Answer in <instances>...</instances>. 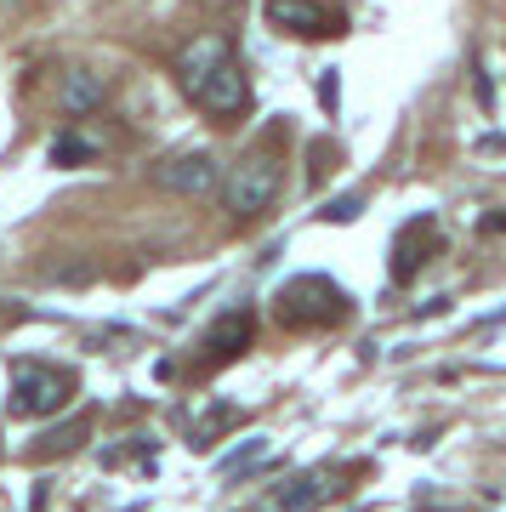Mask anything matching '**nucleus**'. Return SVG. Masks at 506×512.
<instances>
[{
    "instance_id": "f257e3e1",
    "label": "nucleus",
    "mask_w": 506,
    "mask_h": 512,
    "mask_svg": "<svg viewBox=\"0 0 506 512\" xmlns=\"http://www.w3.org/2000/svg\"><path fill=\"white\" fill-rule=\"evenodd\" d=\"M69 399H74V370H57L46 359H12V382H6V416L12 421L57 416Z\"/></svg>"
},
{
    "instance_id": "f03ea898",
    "label": "nucleus",
    "mask_w": 506,
    "mask_h": 512,
    "mask_svg": "<svg viewBox=\"0 0 506 512\" xmlns=\"http://www.w3.org/2000/svg\"><path fill=\"white\" fill-rule=\"evenodd\" d=\"M273 313L290 330L336 325V319H347V291L325 274H296V279H285V291L273 296Z\"/></svg>"
},
{
    "instance_id": "7ed1b4c3",
    "label": "nucleus",
    "mask_w": 506,
    "mask_h": 512,
    "mask_svg": "<svg viewBox=\"0 0 506 512\" xmlns=\"http://www.w3.org/2000/svg\"><path fill=\"white\" fill-rule=\"evenodd\" d=\"M273 200H279V160H273V154H251V160H239L234 171H228V183H222V205H228L239 222L262 217Z\"/></svg>"
},
{
    "instance_id": "20e7f679",
    "label": "nucleus",
    "mask_w": 506,
    "mask_h": 512,
    "mask_svg": "<svg viewBox=\"0 0 506 512\" xmlns=\"http://www.w3.org/2000/svg\"><path fill=\"white\" fill-rule=\"evenodd\" d=\"M154 183H160L165 194H182V200H205V194L222 188V165H217L211 148H182V154L154 165Z\"/></svg>"
},
{
    "instance_id": "39448f33",
    "label": "nucleus",
    "mask_w": 506,
    "mask_h": 512,
    "mask_svg": "<svg viewBox=\"0 0 506 512\" xmlns=\"http://www.w3.org/2000/svg\"><path fill=\"white\" fill-rule=\"evenodd\" d=\"M188 97H194V109H205L211 120H234V114L251 109V80H245V69L228 57V63H217L211 74H199L194 86H188Z\"/></svg>"
},
{
    "instance_id": "423d86ee",
    "label": "nucleus",
    "mask_w": 506,
    "mask_h": 512,
    "mask_svg": "<svg viewBox=\"0 0 506 512\" xmlns=\"http://www.w3.org/2000/svg\"><path fill=\"white\" fill-rule=\"evenodd\" d=\"M268 23L279 35H296V40L336 35V18H330L319 0H268Z\"/></svg>"
},
{
    "instance_id": "0eeeda50",
    "label": "nucleus",
    "mask_w": 506,
    "mask_h": 512,
    "mask_svg": "<svg viewBox=\"0 0 506 512\" xmlns=\"http://www.w3.org/2000/svg\"><path fill=\"white\" fill-rule=\"evenodd\" d=\"M245 348H251V313L234 308V313H222L217 325L205 330V353H199V365H205V370L234 365V359H239Z\"/></svg>"
},
{
    "instance_id": "6e6552de",
    "label": "nucleus",
    "mask_w": 506,
    "mask_h": 512,
    "mask_svg": "<svg viewBox=\"0 0 506 512\" xmlns=\"http://www.w3.org/2000/svg\"><path fill=\"white\" fill-rule=\"evenodd\" d=\"M325 495H330V467H308V473L273 484V490H268V512H319Z\"/></svg>"
},
{
    "instance_id": "1a4fd4ad",
    "label": "nucleus",
    "mask_w": 506,
    "mask_h": 512,
    "mask_svg": "<svg viewBox=\"0 0 506 512\" xmlns=\"http://www.w3.org/2000/svg\"><path fill=\"white\" fill-rule=\"evenodd\" d=\"M234 57V46H228V35H194L188 46L177 52V80H182V92L194 86L199 74H211L217 63H228Z\"/></svg>"
},
{
    "instance_id": "9d476101",
    "label": "nucleus",
    "mask_w": 506,
    "mask_h": 512,
    "mask_svg": "<svg viewBox=\"0 0 506 512\" xmlns=\"http://www.w3.org/2000/svg\"><path fill=\"white\" fill-rule=\"evenodd\" d=\"M103 74H91V69H74V74H63V92H57V103H63V114L69 120H80V114H91V109H103Z\"/></svg>"
},
{
    "instance_id": "9b49d317",
    "label": "nucleus",
    "mask_w": 506,
    "mask_h": 512,
    "mask_svg": "<svg viewBox=\"0 0 506 512\" xmlns=\"http://www.w3.org/2000/svg\"><path fill=\"white\" fill-rule=\"evenodd\" d=\"M239 421H245V410H239V404H211L205 416H194V427H188V444H194V450H211V444H217L228 427H239Z\"/></svg>"
},
{
    "instance_id": "f8f14e48",
    "label": "nucleus",
    "mask_w": 506,
    "mask_h": 512,
    "mask_svg": "<svg viewBox=\"0 0 506 512\" xmlns=\"http://www.w3.org/2000/svg\"><path fill=\"white\" fill-rule=\"evenodd\" d=\"M86 439H91V410H80V416H74L69 427H57L52 439L40 444V456H52V450H57V456H69V450H80Z\"/></svg>"
},
{
    "instance_id": "ddd939ff",
    "label": "nucleus",
    "mask_w": 506,
    "mask_h": 512,
    "mask_svg": "<svg viewBox=\"0 0 506 512\" xmlns=\"http://www.w3.org/2000/svg\"><path fill=\"white\" fill-rule=\"evenodd\" d=\"M86 160H97V143L80 137V131H63L52 143V165H86Z\"/></svg>"
},
{
    "instance_id": "4468645a",
    "label": "nucleus",
    "mask_w": 506,
    "mask_h": 512,
    "mask_svg": "<svg viewBox=\"0 0 506 512\" xmlns=\"http://www.w3.org/2000/svg\"><path fill=\"white\" fill-rule=\"evenodd\" d=\"M359 211H364V200H359V194H347V200H336V205L325 211V222H353Z\"/></svg>"
},
{
    "instance_id": "2eb2a0df",
    "label": "nucleus",
    "mask_w": 506,
    "mask_h": 512,
    "mask_svg": "<svg viewBox=\"0 0 506 512\" xmlns=\"http://www.w3.org/2000/svg\"><path fill=\"white\" fill-rule=\"evenodd\" d=\"M336 97H342V80H336V69H325V74H319V103L336 109Z\"/></svg>"
},
{
    "instance_id": "dca6fc26",
    "label": "nucleus",
    "mask_w": 506,
    "mask_h": 512,
    "mask_svg": "<svg viewBox=\"0 0 506 512\" xmlns=\"http://www.w3.org/2000/svg\"><path fill=\"white\" fill-rule=\"evenodd\" d=\"M478 154H506V137H484V143H478Z\"/></svg>"
},
{
    "instance_id": "f3484780",
    "label": "nucleus",
    "mask_w": 506,
    "mask_h": 512,
    "mask_svg": "<svg viewBox=\"0 0 506 512\" xmlns=\"http://www.w3.org/2000/svg\"><path fill=\"white\" fill-rule=\"evenodd\" d=\"M484 234H506V211H495V217H484Z\"/></svg>"
},
{
    "instance_id": "a211bd4d",
    "label": "nucleus",
    "mask_w": 506,
    "mask_h": 512,
    "mask_svg": "<svg viewBox=\"0 0 506 512\" xmlns=\"http://www.w3.org/2000/svg\"><path fill=\"white\" fill-rule=\"evenodd\" d=\"M0 319H18V308H6V302H0Z\"/></svg>"
}]
</instances>
